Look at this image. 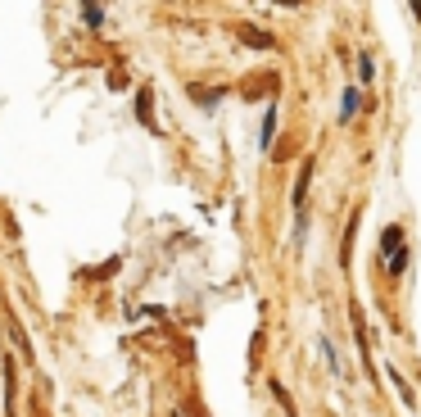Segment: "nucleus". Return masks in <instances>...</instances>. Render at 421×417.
<instances>
[{
	"instance_id": "1a4fd4ad",
	"label": "nucleus",
	"mask_w": 421,
	"mask_h": 417,
	"mask_svg": "<svg viewBox=\"0 0 421 417\" xmlns=\"http://www.w3.org/2000/svg\"><path fill=\"white\" fill-rule=\"evenodd\" d=\"M82 19H86V28H100V23H105V9H100V5H82Z\"/></svg>"
},
{
	"instance_id": "20e7f679",
	"label": "nucleus",
	"mask_w": 421,
	"mask_h": 417,
	"mask_svg": "<svg viewBox=\"0 0 421 417\" xmlns=\"http://www.w3.org/2000/svg\"><path fill=\"white\" fill-rule=\"evenodd\" d=\"M358 105H363V91L358 87H344V100H340V122H349L358 114Z\"/></svg>"
},
{
	"instance_id": "0eeeda50",
	"label": "nucleus",
	"mask_w": 421,
	"mask_h": 417,
	"mask_svg": "<svg viewBox=\"0 0 421 417\" xmlns=\"http://www.w3.org/2000/svg\"><path fill=\"white\" fill-rule=\"evenodd\" d=\"M240 36H245V41H250V46H258V51H272V36H267V32H254V28H240Z\"/></svg>"
},
{
	"instance_id": "7ed1b4c3",
	"label": "nucleus",
	"mask_w": 421,
	"mask_h": 417,
	"mask_svg": "<svg viewBox=\"0 0 421 417\" xmlns=\"http://www.w3.org/2000/svg\"><path fill=\"white\" fill-rule=\"evenodd\" d=\"M150 87H141V91H136V118H141L145 122V127H154V105H150Z\"/></svg>"
},
{
	"instance_id": "6e6552de",
	"label": "nucleus",
	"mask_w": 421,
	"mask_h": 417,
	"mask_svg": "<svg viewBox=\"0 0 421 417\" xmlns=\"http://www.w3.org/2000/svg\"><path fill=\"white\" fill-rule=\"evenodd\" d=\"M385 263H390V277H403V273H407V245H403L399 254H390Z\"/></svg>"
},
{
	"instance_id": "f257e3e1",
	"label": "nucleus",
	"mask_w": 421,
	"mask_h": 417,
	"mask_svg": "<svg viewBox=\"0 0 421 417\" xmlns=\"http://www.w3.org/2000/svg\"><path fill=\"white\" fill-rule=\"evenodd\" d=\"M308 181H313V159H308V164L299 168V181H294V208H299V218H304V200H308Z\"/></svg>"
},
{
	"instance_id": "39448f33",
	"label": "nucleus",
	"mask_w": 421,
	"mask_h": 417,
	"mask_svg": "<svg viewBox=\"0 0 421 417\" xmlns=\"http://www.w3.org/2000/svg\"><path fill=\"white\" fill-rule=\"evenodd\" d=\"M272 137H277V105H267V118H263V132H258V145L272 150Z\"/></svg>"
},
{
	"instance_id": "9b49d317",
	"label": "nucleus",
	"mask_w": 421,
	"mask_h": 417,
	"mask_svg": "<svg viewBox=\"0 0 421 417\" xmlns=\"http://www.w3.org/2000/svg\"><path fill=\"white\" fill-rule=\"evenodd\" d=\"M272 395L281 399V408H286V417H299V413H294V403H290V395H286V386H281V381H272Z\"/></svg>"
},
{
	"instance_id": "f03ea898",
	"label": "nucleus",
	"mask_w": 421,
	"mask_h": 417,
	"mask_svg": "<svg viewBox=\"0 0 421 417\" xmlns=\"http://www.w3.org/2000/svg\"><path fill=\"white\" fill-rule=\"evenodd\" d=\"M403 245H407V241H403V227H394V223H390L385 231H380V254H385V259H390V254H399Z\"/></svg>"
},
{
	"instance_id": "423d86ee",
	"label": "nucleus",
	"mask_w": 421,
	"mask_h": 417,
	"mask_svg": "<svg viewBox=\"0 0 421 417\" xmlns=\"http://www.w3.org/2000/svg\"><path fill=\"white\" fill-rule=\"evenodd\" d=\"M385 372H390V381H394V386H399V399L407 403V408H417V395H412V386H407V381H403V376H399V367H385Z\"/></svg>"
},
{
	"instance_id": "9d476101",
	"label": "nucleus",
	"mask_w": 421,
	"mask_h": 417,
	"mask_svg": "<svg viewBox=\"0 0 421 417\" xmlns=\"http://www.w3.org/2000/svg\"><path fill=\"white\" fill-rule=\"evenodd\" d=\"M358 78H363V82L376 78V59H371V55H358Z\"/></svg>"
}]
</instances>
